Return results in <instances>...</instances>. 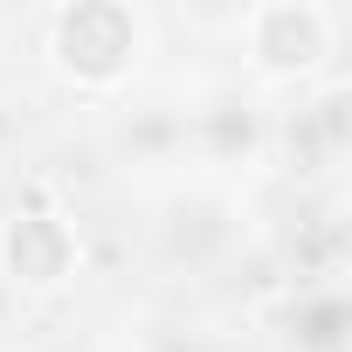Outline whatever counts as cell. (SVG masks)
Returning a JSON list of instances; mask_svg holds the SVG:
<instances>
[{"label":"cell","instance_id":"cell-2","mask_svg":"<svg viewBox=\"0 0 352 352\" xmlns=\"http://www.w3.org/2000/svg\"><path fill=\"white\" fill-rule=\"evenodd\" d=\"M324 49H331V21L311 0H270L249 14V63L263 76H304L324 63Z\"/></svg>","mask_w":352,"mask_h":352},{"label":"cell","instance_id":"cell-3","mask_svg":"<svg viewBox=\"0 0 352 352\" xmlns=\"http://www.w3.org/2000/svg\"><path fill=\"white\" fill-rule=\"evenodd\" d=\"M0 263H8V276L21 290H56L76 270V235L56 214H21L8 235H0Z\"/></svg>","mask_w":352,"mask_h":352},{"label":"cell","instance_id":"cell-1","mask_svg":"<svg viewBox=\"0 0 352 352\" xmlns=\"http://www.w3.org/2000/svg\"><path fill=\"white\" fill-rule=\"evenodd\" d=\"M49 56L69 83H118L138 56V14L124 8V0H76V8H63L49 21Z\"/></svg>","mask_w":352,"mask_h":352}]
</instances>
